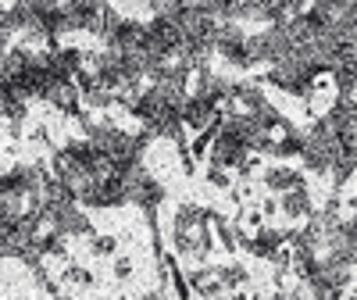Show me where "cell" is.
<instances>
[{"mask_svg": "<svg viewBox=\"0 0 357 300\" xmlns=\"http://www.w3.org/2000/svg\"><path fill=\"white\" fill-rule=\"evenodd\" d=\"M264 183L272 186V190H282V193H289V190H296V186H304V175L296 172V168H286V165H279V168H268Z\"/></svg>", "mask_w": 357, "mask_h": 300, "instance_id": "1", "label": "cell"}, {"mask_svg": "<svg viewBox=\"0 0 357 300\" xmlns=\"http://www.w3.org/2000/svg\"><path fill=\"white\" fill-rule=\"evenodd\" d=\"M279 204H282V211H286L289 218H304V215H311V197H307L304 186H296V190L282 193Z\"/></svg>", "mask_w": 357, "mask_h": 300, "instance_id": "2", "label": "cell"}]
</instances>
